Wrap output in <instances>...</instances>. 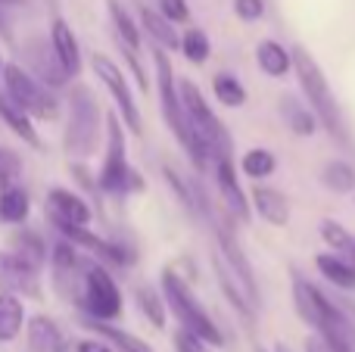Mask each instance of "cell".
I'll use <instances>...</instances> for the list:
<instances>
[{"label":"cell","mask_w":355,"mask_h":352,"mask_svg":"<svg viewBox=\"0 0 355 352\" xmlns=\"http://www.w3.org/2000/svg\"><path fill=\"white\" fill-rule=\"evenodd\" d=\"M175 22H168L162 12H156V10H147L144 6L141 10V31H147L150 37H153V44L156 47H162V50H175L178 44H181V37H178V31L172 28Z\"/></svg>","instance_id":"obj_27"},{"label":"cell","mask_w":355,"mask_h":352,"mask_svg":"<svg viewBox=\"0 0 355 352\" xmlns=\"http://www.w3.org/2000/svg\"><path fill=\"white\" fill-rule=\"evenodd\" d=\"M234 12L243 22H256L265 16V0H234Z\"/></svg>","instance_id":"obj_36"},{"label":"cell","mask_w":355,"mask_h":352,"mask_svg":"<svg viewBox=\"0 0 355 352\" xmlns=\"http://www.w3.org/2000/svg\"><path fill=\"white\" fill-rule=\"evenodd\" d=\"M3 66L6 62H3V53H0V78H3Z\"/></svg>","instance_id":"obj_43"},{"label":"cell","mask_w":355,"mask_h":352,"mask_svg":"<svg viewBox=\"0 0 355 352\" xmlns=\"http://www.w3.org/2000/svg\"><path fill=\"white\" fill-rule=\"evenodd\" d=\"M293 303H296V312H300V318L306 324H312L315 331L321 328L327 309H331V299H327L315 284H309V281L302 278L300 272H293Z\"/></svg>","instance_id":"obj_15"},{"label":"cell","mask_w":355,"mask_h":352,"mask_svg":"<svg viewBox=\"0 0 355 352\" xmlns=\"http://www.w3.org/2000/svg\"><path fill=\"white\" fill-rule=\"evenodd\" d=\"M240 168H243L250 178H268V175L277 168V159H275V153H271V150L256 147V150H250V153H243Z\"/></svg>","instance_id":"obj_32"},{"label":"cell","mask_w":355,"mask_h":352,"mask_svg":"<svg viewBox=\"0 0 355 352\" xmlns=\"http://www.w3.org/2000/svg\"><path fill=\"white\" fill-rule=\"evenodd\" d=\"M162 297H166V306L172 309V315L181 322L184 331L196 334L206 346H225V337H221L218 324L209 318V312L200 306V299L193 297V290L178 278L172 268L162 272Z\"/></svg>","instance_id":"obj_4"},{"label":"cell","mask_w":355,"mask_h":352,"mask_svg":"<svg viewBox=\"0 0 355 352\" xmlns=\"http://www.w3.org/2000/svg\"><path fill=\"white\" fill-rule=\"evenodd\" d=\"M25 343L28 352H69V337L50 315H31L25 322Z\"/></svg>","instance_id":"obj_13"},{"label":"cell","mask_w":355,"mask_h":352,"mask_svg":"<svg viewBox=\"0 0 355 352\" xmlns=\"http://www.w3.org/2000/svg\"><path fill=\"white\" fill-rule=\"evenodd\" d=\"M178 47H181V53L187 56L190 62H196V66H202V62L209 60V37L202 28H187Z\"/></svg>","instance_id":"obj_33"},{"label":"cell","mask_w":355,"mask_h":352,"mask_svg":"<svg viewBox=\"0 0 355 352\" xmlns=\"http://www.w3.org/2000/svg\"><path fill=\"white\" fill-rule=\"evenodd\" d=\"M31 215V200L22 187L12 184L0 187V222L3 225H25Z\"/></svg>","instance_id":"obj_23"},{"label":"cell","mask_w":355,"mask_h":352,"mask_svg":"<svg viewBox=\"0 0 355 352\" xmlns=\"http://www.w3.org/2000/svg\"><path fill=\"white\" fill-rule=\"evenodd\" d=\"M106 6H110V19H112V28H116L119 47H125V50H131V53H137V50H141V28L135 25L131 12L125 10L119 0H106Z\"/></svg>","instance_id":"obj_25"},{"label":"cell","mask_w":355,"mask_h":352,"mask_svg":"<svg viewBox=\"0 0 355 352\" xmlns=\"http://www.w3.org/2000/svg\"><path fill=\"white\" fill-rule=\"evenodd\" d=\"M0 290L22 299H41V272L22 262L12 249H0Z\"/></svg>","instance_id":"obj_11"},{"label":"cell","mask_w":355,"mask_h":352,"mask_svg":"<svg viewBox=\"0 0 355 352\" xmlns=\"http://www.w3.org/2000/svg\"><path fill=\"white\" fill-rule=\"evenodd\" d=\"M85 328L94 331L97 337H103V340L110 343L116 352H153L150 343H144L141 337L128 334V331H122V328H112V322H97V318L85 315Z\"/></svg>","instance_id":"obj_22"},{"label":"cell","mask_w":355,"mask_h":352,"mask_svg":"<svg viewBox=\"0 0 355 352\" xmlns=\"http://www.w3.org/2000/svg\"><path fill=\"white\" fill-rule=\"evenodd\" d=\"M281 116H284V122H287V128L300 137H312L315 131H318V118H315V112L309 109V106H302L296 97L281 100Z\"/></svg>","instance_id":"obj_28"},{"label":"cell","mask_w":355,"mask_h":352,"mask_svg":"<svg viewBox=\"0 0 355 352\" xmlns=\"http://www.w3.org/2000/svg\"><path fill=\"white\" fill-rule=\"evenodd\" d=\"M315 268L340 290H355V265L349 259H340L337 253H321L315 259Z\"/></svg>","instance_id":"obj_26"},{"label":"cell","mask_w":355,"mask_h":352,"mask_svg":"<svg viewBox=\"0 0 355 352\" xmlns=\"http://www.w3.org/2000/svg\"><path fill=\"white\" fill-rule=\"evenodd\" d=\"M346 259H349V262H352V265H355V240H352V247H349V249H346Z\"/></svg>","instance_id":"obj_42"},{"label":"cell","mask_w":355,"mask_h":352,"mask_svg":"<svg viewBox=\"0 0 355 352\" xmlns=\"http://www.w3.org/2000/svg\"><path fill=\"white\" fill-rule=\"evenodd\" d=\"M215 181H218V191H221V197H225L227 212L237 215L240 222H246V218H250V203H246V193H243V187H240L237 175H234L231 156L215 159Z\"/></svg>","instance_id":"obj_17"},{"label":"cell","mask_w":355,"mask_h":352,"mask_svg":"<svg viewBox=\"0 0 355 352\" xmlns=\"http://www.w3.org/2000/svg\"><path fill=\"white\" fill-rule=\"evenodd\" d=\"M212 94L218 97V103H225V106H243L246 103V87L227 72H218L212 78Z\"/></svg>","instance_id":"obj_31"},{"label":"cell","mask_w":355,"mask_h":352,"mask_svg":"<svg viewBox=\"0 0 355 352\" xmlns=\"http://www.w3.org/2000/svg\"><path fill=\"white\" fill-rule=\"evenodd\" d=\"M25 303L16 293H3L0 290V343H12L19 340V334L25 331Z\"/></svg>","instance_id":"obj_20"},{"label":"cell","mask_w":355,"mask_h":352,"mask_svg":"<svg viewBox=\"0 0 355 352\" xmlns=\"http://www.w3.org/2000/svg\"><path fill=\"white\" fill-rule=\"evenodd\" d=\"M252 206H256L259 218H265L268 225L284 228V225L290 222V203L275 187H256V191H252Z\"/></svg>","instance_id":"obj_21"},{"label":"cell","mask_w":355,"mask_h":352,"mask_svg":"<svg viewBox=\"0 0 355 352\" xmlns=\"http://www.w3.org/2000/svg\"><path fill=\"white\" fill-rule=\"evenodd\" d=\"M6 184H12V175L3 168V162H0V187H6Z\"/></svg>","instance_id":"obj_39"},{"label":"cell","mask_w":355,"mask_h":352,"mask_svg":"<svg viewBox=\"0 0 355 352\" xmlns=\"http://www.w3.org/2000/svg\"><path fill=\"white\" fill-rule=\"evenodd\" d=\"M153 66H156V87H159L162 116H166V122H168V128H172V134L178 137V143L187 150L190 162H193V166L202 172V168L209 166V159H212V156H209V150L202 147V141L193 134V128L187 125L181 97H178V78H175L172 60H168V53L162 47H156V44H153Z\"/></svg>","instance_id":"obj_2"},{"label":"cell","mask_w":355,"mask_h":352,"mask_svg":"<svg viewBox=\"0 0 355 352\" xmlns=\"http://www.w3.org/2000/svg\"><path fill=\"white\" fill-rule=\"evenodd\" d=\"M256 62H259V69H262L268 78H284V75L290 72V66H293V53H290L284 44H277V41H259Z\"/></svg>","instance_id":"obj_24"},{"label":"cell","mask_w":355,"mask_h":352,"mask_svg":"<svg viewBox=\"0 0 355 352\" xmlns=\"http://www.w3.org/2000/svg\"><path fill=\"white\" fill-rule=\"evenodd\" d=\"M137 306H141L144 318H147L153 328H166V297H162V290H156V287H137Z\"/></svg>","instance_id":"obj_30"},{"label":"cell","mask_w":355,"mask_h":352,"mask_svg":"<svg viewBox=\"0 0 355 352\" xmlns=\"http://www.w3.org/2000/svg\"><path fill=\"white\" fill-rule=\"evenodd\" d=\"M309 352H331V349L321 346V343H309Z\"/></svg>","instance_id":"obj_41"},{"label":"cell","mask_w":355,"mask_h":352,"mask_svg":"<svg viewBox=\"0 0 355 352\" xmlns=\"http://www.w3.org/2000/svg\"><path fill=\"white\" fill-rule=\"evenodd\" d=\"M175 352H206V343H202L196 334H190V331L181 328L175 334Z\"/></svg>","instance_id":"obj_37"},{"label":"cell","mask_w":355,"mask_h":352,"mask_svg":"<svg viewBox=\"0 0 355 352\" xmlns=\"http://www.w3.org/2000/svg\"><path fill=\"white\" fill-rule=\"evenodd\" d=\"M0 122H3L22 143H28V147H41V134H37V128H35V118H31L16 100L6 97L3 91H0Z\"/></svg>","instance_id":"obj_18"},{"label":"cell","mask_w":355,"mask_h":352,"mask_svg":"<svg viewBox=\"0 0 355 352\" xmlns=\"http://www.w3.org/2000/svg\"><path fill=\"white\" fill-rule=\"evenodd\" d=\"M22 56H25V62H28V72L35 75L37 81H44L47 87H53V91H60V87H66L69 81H72L66 69L60 66V60H56L47 37H28V41L22 44Z\"/></svg>","instance_id":"obj_12"},{"label":"cell","mask_w":355,"mask_h":352,"mask_svg":"<svg viewBox=\"0 0 355 352\" xmlns=\"http://www.w3.org/2000/svg\"><path fill=\"white\" fill-rule=\"evenodd\" d=\"M293 69H296V75H300V87H302V94H306L309 109L315 112V118L324 125L327 134H331L334 141L349 147L352 143L349 128H346V118H343V112H340L337 97H334V91H331V85H327L324 72H321L318 60H315L306 47H293Z\"/></svg>","instance_id":"obj_1"},{"label":"cell","mask_w":355,"mask_h":352,"mask_svg":"<svg viewBox=\"0 0 355 352\" xmlns=\"http://www.w3.org/2000/svg\"><path fill=\"white\" fill-rule=\"evenodd\" d=\"M159 12L168 19V22H187L190 19L187 0H159Z\"/></svg>","instance_id":"obj_35"},{"label":"cell","mask_w":355,"mask_h":352,"mask_svg":"<svg viewBox=\"0 0 355 352\" xmlns=\"http://www.w3.org/2000/svg\"><path fill=\"white\" fill-rule=\"evenodd\" d=\"M321 240L331 247V253H346V249L352 247L355 237L340 222H334V218H324V222H321Z\"/></svg>","instance_id":"obj_34"},{"label":"cell","mask_w":355,"mask_h":352,"mask_svg":"<svg viewBox=\"0 0 355 352\" xmlns=\"http://www.w3.org/2000/svg\"><path fill=\"white\" fill-rule=\"evenodd\" d=\"M22 3H28V0H0V6H22Z\"/></svg>","instance_id":"obj_40"},{"label":"cell","mask_w":355,"mask_h":352,"mask_svg":"<svg viewBox=\"0 0 355 352\" xmlns=\"http://www.w3.org/2000/svg\"><path fill=\"white\" fill-rule=\"evenodd\" d=\"M81 268H85V256L72 240L60 237L50 249V274H53V290L62 299L75 303L81 290Z\"/></svg>","instance_id":"obj_10"},{"label":"cell","mask_w":355,"mask_h":352,"mask_svg":"<svg viewBox=\"0 0 355 352\" xmlns=\"http://www.w3.org/2000/svg\"><path fill=\"white\" fill-rule=\"evenodd\" d=\"M3 94L10 100H16L31 118L37 122H56L60 118V97L53 94V87H47L44 81H37L28 69H22L19 62H6L3 66Z\"/></svg>","instance_id":"obj_8"},{"label":"cell","mask_w":355,"mask_h":352,"mask_svg":"<svg viewBox=\"0 0 355 352\" xmlns=\"http://www.w3.org/2000/svg\"><path fill=\"white\" fill-rule=\"evenodd\" d=\"M275 352H290V349H287V346H277V349H275Z\"/></svg>","instance_id":"obj_44"},{"label":"cell","mask_w":355,"mask_h":352,"mask_svg":"<svg viewBox=\"0 0 355 352\" xmlns=\"http://www.w3.org/2000/svg\"><path fill=\"white\" fill-rule=\"evenodd\" d=\"M97 187L103 193H131V191H144V178L137 168L128 166V143H125V131H122V118L116 112L106 116V156L103 166L97 175Z\"/></svg>","instance_id":"obj_5"},{"label":"cell","mask_w":355,"mask_h":352,"mask_svg":"<svg viewBox=\"0 0 355 352\" xmlns=\"http://www.w3.org/2000/svg\"><path fill=\"white\" fill-rule=\"evenodd\" d=\"M47 218L56 222H69V225H91L94 212L87 206L85 197L72 193L69 187H50L47 193Z\"/></svg>","instance_id":"obj_14"},{"label":"cell","mask_w":355,"mask_h":352,"mask_svg":"<svg viewBox=\"0 0 355 352\" xmlns=\"http://www.w3.org/2000/svg\"><path fill=\"white\" fill-rule=\"evenodd\" d=\"M321 184L334 193H352L355 191V166L346 159H334L321 172Z\"/></svg>","instance_id":"obj_29"},{"label":"cell","mask_w":355,"mask_h":352,"mask_svg":"<svg viewBox=\"0 0 355 352\" xmlns=\"http://www.w3.org/2000/svg\"><path fill=\"white\" fill-rule=\"evenodd\" d=\"M81 312L87 318H97V322H116L122 315V290H119L116 278L110 274V268L100 259H85L81 268V290L75 299Z\"/></svg>","instance_id":"obj_6"},{"label":"cell","mask_w":355,"mask_h":352,"mask_svg":"<svg viewBox=\"0 0 355 352\" xmlns=\"http://www.w3.org/2000/svg\"><path fill=\"white\" fill-rule=\"evenodd\" d=\"M75 352H116L103 337H87V340L75 343Z\"/></svg>","instance_id":"obj_38"},{"label":"cell","mask_w":355,"mask_h":352,"mask_svg":"<svg viewBox=\"0 0 355 352\" xmlns=\"http://www.w3.org/2000/svg\"><path fill=\"white\" fill-rule=\"evenodd\" d=\"M178 97H181L187 125L202 141V147L209 150V156H212V159L231 156V134H227V128L221 125V118L209 109V103H206L200 87H196L190 78H184V81H178Z\"/></svg>","instance_id":"obj_7"},{"label":"cell","mask_w":355,"mask_h":352,"mask_svg":"<svg viewBox=\"0 0 355 352\" xmlns=\"http://www.w3.org/2000/svg\"><path fill=\"white\" fill-rule=\"evenodd\" d=\"M10 249L22 262H28L31 268H37V272H41L44 262L50 259L44 237L37 234V231H31V228H16V231H12V234H10Z\"/></svg>","instance_id":"obj_19"},{"label":"cell","mask_w":355,"mask_h":352,"mask_svg":"<svg viewBox=\"0 0 355 352\" xmlns=\"http://www.w3.org/2000/svg\"><path fill=\"white\" fill-rule=\"evenodd\" d=\"M91 69H94V75L103 81L106 91L112 94L125 128H131L135 134H144V118H141V109H137V103H135V94H131V85H128V78H125V72L106 53H94Z\"/></svg>","instance_id":"obj_9"},{"label":"cell","mask_w":355,"mask_h":352,"mask_svg":"<svg viewBox=\"0 0 355 352\" xmlns=\"http://www.w3.org/2000/svg\"><path fill=\"white\" fill-rule=\"evenodd\" d=\"M50 47H53L60 66L69 72V78H78L81 75V44L66 19H53V22H50Z\"/></svg>","instance_id":"obj_16"},{"label":"cell","mask_w":355,"mask_h":352,"mask_svg":"<svg viewBox=\"0 0 355 352\" xmlns=\"http://www.w3.org/2000/svg\"><path fill=\"white\" fill-rule=\"evenodd\" d=\"M66 103H69V122H66V131H62V147H66L69 156L87 159V156H94L100 147L103 112H100L97 97H94V91L87 85L69 87Z\"/></svg>","instance_id":"obj_3"}]
</instances>
